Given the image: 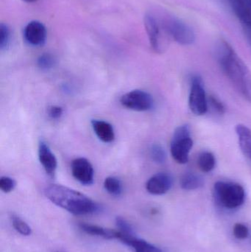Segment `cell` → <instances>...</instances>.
Masks as SVG:
<instances>
[{
    "mask_svg": "<svg viewBox=\"0 0 251 252\" xmlns=\"http://www.w3.org/2000/svg\"><path fill=\"white\" fill-rule=\"evenodd\" d=\"M115 222H116V227L119 232L123 234H127V235H135L132 225L128 220H125L124 218L119 217V216L116 217Z\"/></svg>",
    "mask_w": 251,
    "mask_h": 252,
    "instance_id": "cell-25",
    "label": "cell"
},
{
    "mask_svg": "<svg viewBox=\"0 0 251 252\" xmlns=\"http://www.w3.org/2000/svg\"><path fill=\"white\" fill-rule=\"evenodd\" d=\"M91 127L96 136L104 143H112L115 139L113 126L107 121L102 120H92Z\"/></svg>",
    "mask_w": 251,
    "mask_h": 252,
    "instance_id": "cell-15",
    "label": "cell"
},
{
    "mask_svg": "<svg viewBox=\"0 0 251 252\" xmlns=\"http://www.w3.org/2000/svg\"><path fill=\"white\" fill-rule=\"evenodd\" d=\"M162 26L166 33L181 45H190L195 41L193 30L178 18L167 16L164 19Z\"/></svg>",
    "mask_w": 251,
    "mask_h": 252,
    "instance_id": "cell-5",
    "label": "cell"
},
{
    "mask_svg": "<svg viewBox=\"0 0 251 252\" xmlns=\"http://www.w3.org/2000/svg\"><path fill=\"white\" fill-rule=\"evenodd\" d=\"M16 181L9 176H1L0 178V189L4 193L12 192L16 188Z\"/></svg>",
    "mask_w": 251,
    "mask_h": 252,
    "instance_id": "cell-26",
    "label": "cell"
},
{
    "mask_svg": "<svg viewBox=\"0 0 251 252\" xmlns=\"http://www.w3.org/2000/svg\"><path fill=\"white\" fill-rule=\"evenodd\" d=\"M180 185L184 190H195L204 185V179L200 175L194 173H187L181 176Z\"/></svg>",
    "mask_w": 251,
    "mask_h": 252,
    "instance_id": "cell-18",
    "label": "cell"
},
{
    "mask_svg": "<svg viewBox=\"0 0 251 252\" xmlns=\"http://www.w3.org/2000/svg\"><path fill=\"white\" fill-rule=\"evenodd\" d=\"M172 184L173 180L169 173H156L147 181L146 189L152 195H165L172 188Z\"/></svg>",
    "mask_w": 251,
    "mask_h": 252,
    "instance_id": "cell-11",
    "label": "cell"
},
{
    "mask_svg": "<svg viewBox=\"0 0 251 252\" xmlns=\"http://www.w3.org/2000/svg\"><path fill=\"white\" fill-rule=\"evenodd\" d=\"M72 176L81 185L89 186L94 183V170L89 160L79 157L72 161L71 164Z\"/></svg>",
    "mask_w": 251,
    "mask_h": 252,
    "instance_id": "cell-8",
    "label": "cell"
},
{
    "mask_svg": "<svg viewBox=\"0 0 251 252\" xmlns=\"http://www.w3.org/2000/svg\"><path fill=\"white\" fill-rule=\"evenodd\" d=\"M11 221L13 228L21 235L24 236H29L32 233L30 226L16 215H12Z\"/></svg>",
    "mask_w": 251,
    "mask_h": 252,
    "instance_id": "cell-21",
    "label": "cell"
},
{
    "mask_svg": "<svg viewBox=\"0 0 251 252\" xmlns=\"http://www.w3.org/2000/svg\"><path fill=\"white\" fill-rule=\"evenodd\" d=\"M150 157L154 162L164 164L167 159L166 151L162 145L154 144L150 148Z\"/></svg>",
    "mask_w": 251,
    "mask_h": 252,
    "instance_id": "cell-23",
    "label": "cell"
},
{
    "mask_svg": "<svg viewBox=\"0 0 251 252\" xmlns=\"http://www.w3.org/2000/svg\"><path fill=\"white\" fill-rule=\"evenodd\" d=\"M217 60L227 78L248 101L251 102V72L231 44L221 40L215 48Z\"/></svg>",
    "mask_w": 251,
    "mask_h": 252,
    "instance_id": "cell-1",
    "label": "cell"
},
{
    "mask_svg": "<svg viewBox=\"0 0 251 252\" xmlns=\"http://www.w3.org/2000/svg\"><path fill=\"white\" fill-rule=\"evenodd\" d=\"M47 36L46 27L39 21H31L24 28V39L32 47H42L46 43Z\"/></svg>",
    "mask_w": 251,
    "mask_h": 252,
    "instance_id": "cell-10",
    "label": "cell"
},
{
    "mask_svg": "<svg viewBox=\"0 0 251 252\" xmlns=\"http://www.w3.org/2000/svg\"><path fill=\"white\" fill-rule=\"evenodd\" d=\"M105 189L108 193L113 196H119L122 192V184L118 178L115 176H109L103 183Z\"/></svg>",
    "mask_w": 251,
    "mask_h": 252,
    "instance_id": "cell-20",
    "label": "cell"
},
{
    "mask_svg": "<svg viewBox=\"0 0 251 252\" xmlns=\"http://www.w3.org/2000/svg\"><path fill=\"white\" fill-rule=\"evenodd\" d=\"M122 106L136 112H147L153 109L154 100L150 93L143 90H135L128 92L121 97Z\"/></svg>",
    "mask_w": 251,
    "mask_h": 252,
    "instance_id": "cell-7",
    "label": "cell"
},
{
    "mask_svg": "<svg viewBox=\"0 0 251 252\" xmlns=\"http://www.w3.org/2000/svg\"><path fill=\"white\" fill-rule=\"evenodd\" d=\"M37 66L41 70L47 71L54 67L56 61L54 56L50 53H43L37 59Z\"/></svg>",
    "mask_w": 251,
    "mask_h": 252,
    "instance_id": "cell-22",
    "label": "cell"
},
{
    "mask_svg": "<svg viewBox=\"0 0 251 252\" xmlns=\"http://www.w3.org/2000/svg\"><path fill=\"white\" fill-rule=\"evenodd\" d=\"M193 147V140L190 126L185 124L176 127L170 145L171 155L173 159L178 164L188 162Z\"/></svg>",
    "mask_w": 251,
    "mask_h": 252,
    "instance_id": "cell-4",
    "label": "cell"
},
{
    "mask_svg": "<svg viewBox=\"0 0 251 252\" xmlns=\"http://www.w3.org/2000/svg\"><path fill=\"white\" fill-rule=\"evenodd\" d=\"M80 229L85 233L92 236L100 237L107 240L117 239L119 231L106 229L97 225L81 223L79 224Z\"/></svg>",
    "mask_w": 251,
    "mask_h": 252,
    "instance_id": "cell-16",
    "label": "cell"
},
{
    "mask_svg": "<svg viewBox=\"0 0 251 252\" xmlns=\"http://www.w3.org/2000/svg\"><path fill=\"white\" fill-rule=\"evenodd\" d=\"M38 159L45 173L49 177L54 178L57 167V161L50 146L44 141L41 140L38 144Z\"/></svg>",
    "mask_w": 251,
    "mask_h": 252,
    "instance_id": "cell-12",
    "label": "cell"
},
{
    "mask_svg": "<svg viewBox=\"0 0 251 252\" xmlns=\"http://www.w3.org/2000/svg\"><path fill=\"white\" fill-rule=\"evenodd\" d=\"M208 101H209V104L212 106V109L218 112L220 115H223L225 112V105L215 96L211 95L209 96L208 98Z\"/></svg>",
    "mask_w": 251,
    "mask_h": 252,
    "instance_id": "cell-28",
    "label": "cell"
},
{
    "mask_svg": "<svg viewBox=\"0 0 251 252\" xmlns=\"http://www.w3.org/2000/svg\"><path fill=\"white\" fill-rule=\"evenodd\" d=\"M217 202L224 208L234 210L243 205L246 199L244 188L237 183L219 181L214 185Z\"/></svg>",
    "mask_w": 251,
    "mask_h": 252,
    "instance_id": "cell-3",
    "label": "cell"
},
{
    "mask_svg": "<svg viewBox=\"0 0 251 252\" xmlns=\"http://www.w3.org/2000/svg\"><path fill=\"white\" fill-rule=\"evenodd\" d=\"M233 233L237 239H246L249 235V228L246 225L242 224V223H237V224L234 225Z\"/></svg>",
    "mask_w": 251,
    "mask_h": 252,
    "instance_id": "cell-27",
    "label": "cell"
},
{
    "mask_svg": "<svg viewBox=\"0 0 251 252\" xmlns=\"http://www.w3.org/2000/svg\"><path fill=\"white\" fill-rule=\"evenodd\" d=\"M22 1H25V2L32 3L35 2V1H37V0H22Z\"/></svg>",
    "mask_w": 251,
    "mask_h": 252,
    "instance_id": "cell-30",
    "label": "cell"
},
{
    "mask_svg": "<svg viewBox=\"0 0 251 252\" xmlns=\"http://www.w3.org/2000/svg\"><path fill=\"white\" fill-rule=\"evenodd\" d=\"M208 98L203 86V80L199 75H194L191 79L189 106L190 110L197 116H202L207 112Z\"/></svg>",
    "mask_w": 251,
    "mask_h": 252,
    "instance_id": "cell-6",
    "label": "cell"
},
{
    "mask_svg": "<svg viewBox=\"0 0 251 252\" xmlns=\"http://www.w3.org/2000/svg\"><path fill=\"white\" fill-rule=\"evenodd\" d=\"M11 39V32L7 25L1 23L0 25V49L1 51L8 48Z\"/></svg>",
    "mask_w": 251,
    "mask_h": 252,
    "instance_id": "cell-24",
    "label": "cell"
},
{
    "mask_svg": "<svg viewBox=\"0 0 251 252\" xmlns=\"http://www.w3.org/2000/svg\"><path fill=\"white\" fill-rule=\"evenodd\" d=\"M46 197L57 207L75 216L94 214L100 206L86 195L60 185H50L44 189Z\"/></svg>",
    "mask_w": 251,
    "mask_h": 252,
    "instance_id": "cell-2",
    "label": "cell"
},
{
    "mask_svg": "<svg viewBox=\"0 0 251 252\" xmlns=\"http://www.w3.org/2000/svg\"><path fill=\"white\" fill-rule=\"evenodd\" d=\"M144 25L150 46L153 51L157 53H163L165 45L162 41L160 25L156 16L152 13H146L144 17Z\"/></svg>",
    "mask_w": 251,
    "mask_h": 252,
    "instance_id": "cell-9",
    "label": "cell"
},
{
    "mask_svg": "<svg viewBox=\"0 0 251 252\" xmlns=\"http://www.w3.org/2000/svg\"><path fill=\"white\" fill-rule=\"evenodd\" d=\"M197 164L203 173H210L216 166V158L210 151H203L199 155Z\"/></svg>",
    "mask_w": 251,
    "mask_h": 252,
    "instance_id": "cell-19",
    "label": "cell"
},
{
    "mask_svg": "<svg viewBox=\"0 0 251 252\" xmlns=\"http://www.w3.org/2000/svg\"><path fill=\"white\" fill-rule=\"evenodd\" d=\"M63 108L59 106H51L47 109V115L50 119L53 121H57L60 119L63 116Z\"/></svg>",
    "mask_w": 251,
    "mask_h": 252,
    "instance_id": "cell-29",
    "label": "cell"
},
{
    "mask_svg": "<svg viewBox=\"0 0 251 252\" xmlns=\"http://www.w3.org/2000/svg\"><path fill=\"white\" fill-rule=\"evenodd\" d=\"M240 149L245 156L251 161V130L247 126L238 124L235 127Z\"/></svg>",
    "mask_w": 251,
    "mask_h": 252,
    "instance_id": "cell-17",
    "label": "cell"
},
{
    "mask_svg": "<svg viewBox=\"0 0 251 252\" xmlns=\"http://www.w3.org/2000/svg\"><path fill=\"white\" fill-rule=\"evenodd\" d=\"M233 12L243 25L251 30V0H227Z\"/></svg>",
    "mask_w": 251,
    "mask_h": 252,
    "instance_id": "cell-14",
    "label": "cell"
},
{
    "mask_svg": "<svg viewBox=\"0 0 251 252\" xmlns=\"http://www.w3.org/2000/svg\"><path fill=\"white\" fill-rule=\"evenodd\" d=\"M117 239L128 247H131L134 252H165L147 241L137 238L136 235H127L119 231Z\"/></svg>",
    "mask_w": 251,
    "mask_h": 252,
    "instance_id": "cell-13",
    "label": "cell"
}]
</instances>
